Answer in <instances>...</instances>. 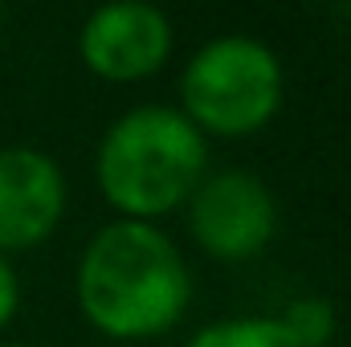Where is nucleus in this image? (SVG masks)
<instances>
[{"instance_id": "nucleus-1", "label": "nucleus", "mask_w": 351, "mask_h": 347, "mask_svg": "<svg viewBox=\"0 0 351 347\" xmlns=\"http://www.w3.org/2000/svg\"><path fill=\"white\" fill-rule=\"evenodd\" d=\"M192 278L168 233L147 221H114L94 233L78 265V302L110 339H152L188 311Z\"/></svg>"}, {"instance_id": "nucleus-2", "label": "nucleus", "mask_w": 351, "mask_h": 347, "mask_svg": "<svg viewBox=\"0 0 351 347\" xmlns=\"http://www.w3.org/2000/svg\"><path fill=\"white\" fill-rule=\"evenodd\" d=\"M208 164L204 135L168 106H139L123 115L98 147V188L123 221H156L184 204Z\"/></svg>"}, {"instance_id": "nucleus-3", "label": "nucleus", "mask_w": 351, "mask_h": 347, "mask_svg": "<svg viewBox=\"0 0 351 347\" xmlns=\"http://www.w3.org/2000/svg\"><path fill=\"white\" fill-rule=\"evenodd\" d=\"M180 98L200 135H254L282 106V66L254 37H221L184 66Z\"/></svg>"}, {"instance_id": "nucleus-4", "label": "nucleus", "mask_w": 351, "mask_h": 347, "mask_svg": "<svg viewBox=\"0 0 351 347\" xmlns=\"http://www.w3.org/2000/svg\"><path fill=\"white\" fill-rule=\"evenodd\" d=\"M278 229L274 196L258 176L217 172L192 192V233L204 254L221 261L258 258Z\"/></svg>"}, {"instance_id": "nucleus-5", "label": "nucleus", "mask_w": 351, "mask_h": 347, "mask_svg": "<svg viewBox=\"0 0 351 347\" xmlns=\"http://www.w3.org/2000/svg\"><path fill=\"white\" fill-rule=\"evenodd\" d=\"M78 53L106 82H139L168 62L172 25L152 4H106L82 25Z\"/></svg>"}, {"instance_id": "nucleus-6", "label": "nucleus", "mask_w": 351, "mask_h": 347, "mask_svg": "<svg viewBox=\"0 0 351 347\" xmlns=\"http://www.w3.org/2000/svg\"><path fill=\"white\" fill-rule=\"evenodd\" d=\"M66 208L62 168L33 147L0 152V254L45 241Z\"/></svg>"}, {"instance_id": "nucleus-7", "label": "nucleus", "mask_w": 351, "mask_h": 347, "mask_svg": "<svg viewBox=\"0 0 351 347\" xmlns=\"http://www.w3.org/2000/svg\"><path fill=\"white\" fill-rule=\"evenodd\" d=\"M188 347H294L278 319H225L196 331Z\"/></svg>"}, {"instance_id": "nucleus-8", "label": "nucleus", "mask_w": 351, "mask_h": 347, "mask_svg": "<svg viewBox=\"0 0 351 347\" xmlns=\"http://www.w3.org/2000/svg\"><path fill=\"white\" fill-rule=\"evenodd\" d=\"M278 327L286 331V339L294 347H323L335 335V307H331L327 298H315V294L294 298V302L282 311Z\"/></svg>"}, {"instance_id": "nucleus-9", "label": "nucleus", "mask_w": 351, "mask_h": 347, "mask_svg": "<svg viewBox=\"0 0 351 347\" xmlns=\"http://www.w3.org/2000/svg\"><path fill=\"white\" fill-rule=\"evenodd\" d=\"M16 302H21V286H16V274H12V265L4 261L0 254V327L16 315Z\"/></svg>"}, {"instance_id": "nucleus-10", "label": "nucleus", "mask_w": 351, "mask_h": 347, "mask_svg": "<svg viewBox=\"0 0 351 347\" xmlns=\"http://www.w3.org/2000/svg\"><path fill=\"white\" fill-rule=\"evenodd\" d=\"M0 347H21V344H0Z\"/></svg>"}]
</instances>
